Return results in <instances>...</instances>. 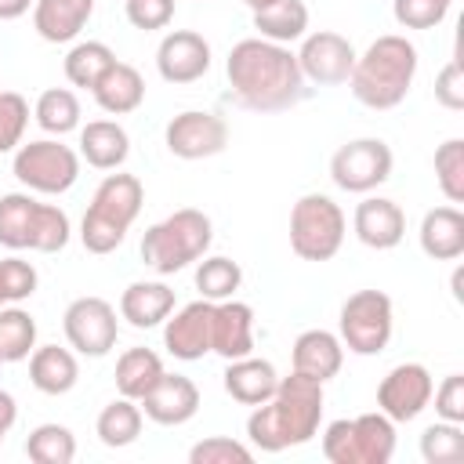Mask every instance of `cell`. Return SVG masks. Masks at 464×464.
I'll return each instance as SVG.
<instances>
[{
    "mask_svg": "<svg viewBox=\"0 0 464 464\" xmlns=\"http://www.w3.org/2000/svg\"><path fill=\"white\" fill-rule=\"evenodd\" d=\"M225 76L232 87V98L250 112H283L304 102L308 80L301 76L297 54L283 44L246 36L232 44L225 58Z\"/></svg>",
    "mask_w": 464,
    "mask_h": 464,
    "instance_id": "obj_1",
    "label": "cell"
},
{
    "mask_svg": "<svg viewBox=\"0 0 464 464\" xmlns=\"http://www.w3.org/2000/svg\"><path fill=\"white\" fill-rule=\"evenodd\" d=\"M323 406H326L323 384L290 370V377H279L272 399L250 410L246 439L261 453H283L290 446H304L319 435Z\"/></svg>",
    "mask_w": 464,
    "mask_h": 464,
    "instance_id": "obj_2",
    "label": "cell"
},
{
    "mask_svg": "<svg viewBox=\"0 0 464 464\" xmlns=\"http://www.w3.org/2000/svg\"><path fill=\"white\" fill-rule=\"evenodd\" d=\"M417 65H420L417 47L399 33H384L362 54H355V65L348 72L352 98L377 112L395 109L406 102L417 80Z\"/></svg>",
    "mask_w": 464,
    "mask_h": 464,
    "instance_id": "obj_3",
    "label": "cell"
},
{
    "mask_svg": "<svg viewBox=\"0 0 464 464\" xmlns=\"http://www.w3.org/2000/svg\"><path fill=\"white\" fill-rule=\"evenodd\" d=\"M141 203H145V188H141V181L134 174H120V170L105 174L102 185L91 196V207H87L83 221H80L83 250L98 254V257L112 254L127 239L130 225L138 221Z\"/></svg>",
    "mask_w": 464,
    "mask_h": 464,
    "instance_id": "obj_4",
    "label": "cell"
},
{
    "mask_svg": "<svg viewBox=\"0 0 464 464\" xmlns=\"http://www.w3.org/2000/svg\"><path fill=\"white\" fill-rule=\"evenodd\" d=\"M210 243H214V221L196 207H181L145 228L141 261L156 276H174L192 261H199L210 250Z\"/></svg>",
    "mask_w": 464,
    "mask_h": 464,
    "instance_id": "obj_5",
    "label": "cell"
},
{
    "mask_svg": "<svg viewBox=\"0 0 464 464\" xmlns=\"http://www.w3.org/2000/svg\"><path fill=\"white\" fill-rule=\"evenodd\" d=\"M69 236H72V225L62 207L40 203L33 192L0 196V246L58 254L69 246Z\"/></svg>",
    "mask_w": 464,
    "mask_h": 464,
    "instance_id": "obj_6",
    "label": "cell"
},
{
    "mask_svg": "<svg viewBox=\"0 0 464 464\" xmlns=\"http://www.w3.org/2000/svg\"><path fill=\"white\" fill-rule=\"evenodd\" d=\"M395 453V420L381 410L341 417L323 428V457L330 464H388Z\"/></svg>",
    "mask_w": 464,
    "mask_h": 464,
    "instance_id": "obj_7",
    "label": "cell"
},
{
    "mask_svg": "<svg viewBox=\"0 0 464 464\" xmlns=\"http://www.w3.org/2000/svg\"><path fill=\"white\" fill-rule=\"evenodd\" d=\"M344 232V210L323 192H304L290 207V250L301 261H330L341 250Z\"/></svg>",
    "mask_w": 464,
    "mask_h": 464,
    "instance_id": "obj_8",
    "label": "cell"
},
{
    "mask_svg": "<svg viewBox=\"0 0 464 464\" xmlns=\"http://www.w3.org/2000/svg\"><path fill=\"white\" fill-rule=\"evenodd\" d=\"M11 174L25 192L36 196H62L80 178V152L72 145H62L58 138H36L14 149Z\"/></svg>",
    "mask_w": 464,
    "mask_h": 464,
    "instance_id": "obj_9",
    "label": "cell"
},
{
    "mask_svg": "<svg viewBox=\"0 0 464 464\" xmlns=\"http://www.w3.org/2000/svg\"><path fill=\"white\" fill-rule=\"evenodd\" d=\"M395 330V308L384 290H355L337 312V337L352 355H381Z\"/></svg>",
    "mask_w": 464,
    "mask_h": 464,
    "instance_id": "obj_10",
    "label": "cell"
},
{
    "mask_svg": "<svg viewBox=\"0 0 464 464\" xmlns=\"http://www.w3.org/2000/svg\"><path fill=\"white\" fill-rule=\"evenodd\" d=\"M395 156L384 138H352L330 156V181L341 192L366 196L392 178Z\"/></svg>",
    "mask_w": 464,
    "mask_h": 464,
    "instance_id": "obj_11",
    "label": "cell"
},
{
    "mask_svg": "<svg viewBox=\"0 0 464 464\" xmlns=\"http://www.w3.org/2000/svg\"><path fill=\"white\" fill-rule=\"evenodd\" d=\"M62 330H65V341L76 355H87V359H102L116 348V337H120V319H116V308L105 301V297H76L69 301L65 315H62Z\"/></svg>",
    "mask_w": 464,
    "mask_h": 464,
    "instance_id": "obj_12",
    "label": "cell"
},
{
    "mask_svg": "<svg viewBox=\"0 0 464 464\" xmlns=\"http://www.w3.org/2000/svg\"><path fill=\"white\" fill-rule=\"evenodd\" d=\"M431 392L435 381L424 362H399L377 384V410L395 424H410L428 410Z\"/></svg>",
    "mask_w": 464,
    "mask_h": 464,
    "instance_id": "obj_13",
    "label": "cell"
},
{
    "mask_svg": "<svg viewBox=\"0 0 464 464\" xmlns=\"http://www.w3.org/2000/svg\"><path fill=\"white\" fill-rule=\"evenodd\" d=\"M167 152L178 160H210L228 145V123L210 109H185L163 130Z\"/></svg>",
    "mask_w": 464,
    "mask_h": 464,
    "instance_id": "obj_14",
    "label": "cell"
},
{
    "mask_svg": "<svg viewBox=\"0 0 464 464\" xmlns=\"http://www.w3.org/2000/svg\"><path fill=\"white\" fill-rule=\"evenodd\" d=\"M297 65L308 83L337 87V83H348V72L355 65V47L348 36H341L334 29H315V33L301 36Z\"/></svg>",
    "mask_w": 464,
    "mask_h": 464,
    "instance_id": "obj_15",
    "label": "cell"
},
{
    "mask_svg": "<svg viewBox=\"0 0 464 464\" xmlns=\"http://www.w3.org/2000/svg\"><path fill=\"white\" fill-rule=\"evenodd\" d=\"M210 315H214V301L203 297L170 312L163 319V348L181 362L203 359L210 352Z\"/></svg>",
    "mask_w": 464,
    "mask_h": 464,
    "instance_id": "obj_16",
    "label": "cell"
},
{
    "mask_svg": "<svg viewBox=\"0 0 464 464\" xmlns=\"http://www.w3.org/2000/svg\"><path fill=\"white\" fill-rule=\"evenodd\" d=\"M156 69L167 83H196L210 72V44L192 29H174L156 47Z\"/></svg>",
    "mask_w": 464,
    "mask_h": 464,
    "instance_id": "obj_17",
    "label": "cell"
},
{
    "mask_svg": "<svg viewBox=\"0 0 464 464\" xmlns=\"http://www.w3.org/2000/svg\"><path fill=\"white\" fill-rule=\"evenodd\" d=\"M141 413L152 420V424H163V428H178V424H188L199 410V388L192 377L185 373H167L156 381V388L138 402Z\"/></svg>",
    "mask_w": 464,
    "mask_h": 464,
    "instance_id": "obj_18",
    "label": "cell"
},
{
    "mask_svg": "<svg viewBox=\"0 0 464 464\" xmlns=\"http://www.w3.org/2000/svg\"><path fill=\"white\" fill-rule=\"evenodd\" d=\"M352 232L370 250H392L406 236V214L388 196H366L352 214Z\"/></svg>",
    "mask_w": 464,
    "mask_h": 464,
    "instance_id": "obj_19",
    "label": "cell"
},
{
    "mask_svg": "<svg viewBox=\"0 0 464 464\" xmlns=\"http://www.w3.org/2000/svg\"><path fill=\"white\" fill-rule=\"evenodd\" d=\"M210 352H218L225 362L243 359L254 352V308L246 301H218L210 315Z\"/></svg>",
    "mask_w": 464,
    "mask_h": 464,
    "instance_id": "obj_20",
    "label": "cell"
},
{
    "mask_svg": "<svg viewBox=\"0 0 464 464\" xmlns=\"http://www.w3.org/2000/svg\"><path fill=\"white\" fill-rule=\"evenodd\" d=\"M290 362H294L297 373H304V377L326 384V381L337 377L341 366H344V344H341V337H337L334 330L315 326V330L297 334V341H294V348H290Z\"/></svg>",
    "mask_w": 464,
    "mask_h": 464,
    "instance_id": "obj_21",
    "label": "cell"
},
{
    "mask_svg": "<svg viewBox=\"0 0 464 464\" xmlns=\"http://www.w3.org/2000/svg\"><path fill=\"white\" fill-rule=\"evenodd\" d=\"M221 384L228 392L232 402L239 406H261L265 399H272L276 384H279V373L268 359H257L254 352L243 355V359H228L225 373H221Z\"/></svg>",
    "mask_w": 464,
    "mask_h": 464,
    "instance_id": "obj_22",
    "label": "cell"
},
{
    "mask_svg": "<svg viewBox=\"0 0 464 464\" xmlns=\"http://www.w3.org/2000/svg\"><path fill=\"white\" fill-rule=\"evenodd\" d=\"M94 14V0H36L33 29L47 44H72Z\"/></svg>",
    "mask_w": 464,
    "mask_h": 464,
    "instance_id": "obj_23",
    "label": "cell"
},
{
    "mask_svg": "<svg viewBox=\"0 0 464 464\" xmlns=\"http://www.w3.org/2000/svg\"><path fill=\"white\" fill-rule=\"evenodd\" d=\"M420 250L431 257V261H457L464 254V214L457 203H446V207H431L424 218H420Z\"/></svg>",
    "mask_w": 464,
    "mask_h": 464,
    "instance_id": "obj_24",
    "label": "cell"
},
{
    "mask_svg": "<svg viewBox=\"0 0 464 464\" xmlns=\"http://www.w3.org/2000/svg\"><path fill=\"white\" fill-rule=\"evenodd\" d=\"M130 156V134L116 120H91L80 127V160L94 170H120Z\"/></svg>",
    "mask_w": 464,
    "mask_h": 464,
    "instance_id": "obj_25",
    "label": "cell"
},
{
    "mask_svg": "<svg viewBox=\"0 0 464 464\" xmlns=\"http://www.w3.org/2000/svg\"><path fill=\"white\" fill-rule=\"evenodd\" d=\"M174 312V290L160 279H138L120 294V319L134 330H152Z\"/></svg>",
    "mask_w": 464,
    "mask_h": 464,
    "instance_id": "obj_26",
    "label": "cell"
},
{
    "mask_svg": "<svg viewBox=\"0 0 464 464\" xmlns=\"http://www.w3.org/2000/svg\"><path fill=\"white\" fill-rule=\"evenodd\" d=\"M29 381L36 392L44 395H69L80 381V362L72 348H58V344H40L29 355Z\"/></svg>",
    "mask_w": 464,
    "mask_h": 464,
    "instance_id": "obj_27",
    "label": "cell"
},
{
    "mask_svg": "<svg viewBox=\"0 0 464 464\" xmlns=\"http://www.w3.org/2000/svg\"><path fill=\"white\" fill-rule=\"evenodd\" d=\"M91 94H94L102 112L127 116V112H134L145 102V80H141V72L130 62H112L105 69V76L91 87Z\"/></svg>",
    "mask_w": 464,
    "mask_h": 464,
    "instance_id": "obj_28",
    "label": "cell"
},
{
    "mask_svg": "<svg viewBox=\"0 0 464 464\" xmlns=\"http://www.w3.org/2000/svg\"><path fill=\"white\" fill-rule=\"evenodd\" d=\"M160 377H163V359L152 348H127L116 359V373H112L116 392L127 395V399H134V402H141L156 388Z\"/></svg>",
    "mask_w": 464,
    "mask_h": 464,
    "instance_id": "obj_29",
    "label": "cell"
},
{
    "mask_svg": "<svg viewBox=\"0 0 464 464\" xmlns=\"http://www.w3.org/2000/svg\"><path fill=\"white\" fill-rule=\"evenodd\" d=\"M254 29L261 40L290 47L294 40H301L308 33V4L304 0H279L272 7H261V11H254Z\"/></svg>",
    "mask_w": 464,
    "mask_h": 464,
    "instance_id": "obj_30",
    "label": "cell"
},
{
    "mask_svg": "<svg viewBox=\"0 0 464 464\" xmlns=\"http://www.w3.org/2000/svg\"><path fill=\"white\" fill-rule=\"evenodd\" d=\"M141 420H145L141 406H138L134 399H127V395H116L109 406H102V413H98V420H94V431H98L102 446L123 450V446L138 442Z\"/></svg>",
    "mask_w": 464,
    "mask_h": 464,
    "instance_id": "obj_31",
    "label": "cell"
},
{
    "mask_svg": "<svg viewBox=\"0 0 464 464\" xmlns=\"http://www.w3.org/2000/svg\"><path fill=\"white\" fill-rule=\"evenodd\" d=\"M112 62H116V54H112L109 44H102V40H80V44L69 47L62 69H65V80H69L72 87L91 91V87L105 76V69H109Z\"/></svg>",
    "mask_w": 464,
    "mask_h": 464,
    "instance_id": "obj_32",
    "label": "cell"
},
{
    "mask_svg": "<svg viewBox=\"0 0 464 464\" xmlns=\"http://www.w3.org/2000/svg\"><path fill=\"white\" fill-rule=\"evenodd\" d=\"M33 120L40 123V130L54 138L72 134L80 130V98L69 87H47L33 105Z\"/></svg>",
    "mask_w": 464,
    "mask_h": 464,
    "instance_id": "obj_33",
    "label": "cell"
},
{
    "mask_svg": "<svg viewBox=\"0 0 464 464\" xmlns=\"http://www.w3.org/2000/svg\"><path fill=\"white\" fill-rule=\"evenodd\" d=\"M192 279H196L199 297L218 304V301L236 297V290L243 286V268H239V261H232V257H221V254L207 257V254H203Z\"/></svg>",
    "mask_w": 464,
    "mask_h": 464,
    "instance_id": "obj_34",
    "label": "cell"
},
{
    "mask_svg": "<svg viewBox=\"0 0 464 464\" xmlns=\"http://www.w3.org/2000/svg\"><path fill=\"white\" fill-rule=\"evenodd\" d=\"M36 348V319L22 304H4L0 308V359L4 362H22Z\"/></svg>",
    "mask_w": 464,
    "mask_h": 464,
    "instance_id": "obj_35",
    "label": "cell"
},
{
    "mask_svg": "<svg viewBox=\"0 0 464 464\" xmlns=\"http://www.w3.org/2000/svg\"><path fill=\"white\" fill-rule=\"evenodd\" d=\"M25 457L33 464H72L76 460V435L65 424H36L25 439Z\"/></svg>",
    "mask_w": 464,
    "mask_h": 464,
    "instance_id": "obj_36",
    "label": "cell"
},
{
    "mask_svg": "<svg viewBox=\"0 0 464 464\" xmlns=\"http://www.w3.org/2000/svg\"><path fill=\"white\" fill-rule=\"evenodd\" d=\"M420 457L424 464H460L464 460V424L435 420L420 431Z\"/></svg>",
    "mask_w": 464,
    "mask_h": 464,
    "instance_id": "obj_37",
    "label": "cell"
},
{
    "mask_svg": "<svg viewBox=\"0 0 464 464\" xmlns=\"http://www.w3.org/2000/svg\"><path fill=\"white\" fill-rule=\"evenodd\" d=\"M435 181L450 203H464V138H446L435 149Z\"/></svg>",
    "mask_w": 464,
    "mask_h": 464,
    "instance_id": "obj_38",
    "label": "cell"
},
{
    "mask_svg": "<svg viewBox=\"0 0 464 464\" xmlns=\"http://www.w3.org/2000/svg\"><path fill=\"white\" fill-rule=\"evenodd\" d=\"M40 286V276L33 268V261L25 257H0V308L4 304H22L25 297H33Z\"/></svg>",
    "mask_w": 464,
    "mask_h": 464,
    "instance_id": "obj_39",
    "label": "cell"
},
{
    "mask_svg": "<svg viewBox=\"0 0 464 464\" xmlns=\"http://www.w3.org/2000/svg\"><path fill=\"white\" fill-rule=\"evenodd\" d=\"M25 127H29V102L18 91H0V156L22 145Z\"/></svg>",
    "mask_w": 464,
    "mask_h": 464,
    "instance_id": "obj_40",
    "label": "cell"
},
{
    "mask_svg": "<svg viewBox=\"0 0 464 464\" xmlns=\"http://www.w3.org/2000/svg\"><path fill=\"white\" fill-rule=\"evenodd\" d=\"M250 460H254V450L225 435H210L188 450V464H250Z\"/></svg>",
    "mask_w": 464,
    "mask_h": 464,
    "instance_id": "obj_41",
    "label": "cell"
},
{
    "mask_svg": "<svg viewBox=\"0 0 464 464\" xmlns=\"http://www.w3.org/2000/svg\"><path fill=\"white\" fill-rule=\"evenodd\" d=\"M392 14L402 29H435L446 22V0H392Z\"/></svg>",
    "mask_w": 464,
    "mask_h": 464,
    "instance_id": "obj_42",
    "label": "cell"
},
{
    "mask_svg": "<svg viewBox=\"0 0 464 464\" xmlns=\"http://www.w3.org/2000/svg\"><path fill=\"white\" fill-rule=\"evenodd\" d=\"M123 11H127V22L141 33H152V29H167L170 18H174V0H123Z\"/></svg>",
    "mask_w": 464,
    "mask_h": 464,
    "instance_id": "obj_43",
    "label": "cell"
},
{
    "mask_svg": "<svg viewBox=\"0 0 464 464\" xmlns=\"http://www.w3.org/2000/svg\"><path fill=\"white\" fill-rule=\"evenodd\" d=\"M431 399H435V413H439V420L464 424V373H450V377H442V384L431 392Z\"/></svg>",
    "mask_w": 464,
    "mask_h": 464,
    "instance_id": "obj_44",
    "label": "cell"
},
{
    "mask_svg": "<svg viewBox=\"0 0 464 464\" xmlns=\"http://www.w3.org/2000/svg\"><path fill=\"white\" fill-rule=\"evenodd\" d=\"M435 102L442 109H450V112H460L464 109V69H460L457 58H450L439 69V76H435Z\"/></svg>",
    "mask_w": 464,
    "mask_h": 464,
    "instance_id": "obj_45",
    "label": "cell"
},
{
    "mask_svg": "<svg viewBox=\"0 0 464 464\" xmlns=\"http://www.w3.org/2000/svg\"><path fill=\"white\" fill-rule=\"evenodd\" d=\"M14 420H18V402H14V395H11V392H4V388H0V439L14 428Z\"/></svg>",
    "mask_w": 464,
    "mask_h": 464,
    "instance_id": "obj_46",
    "label": "cell"
},
{
    "mask_svg": "<svg viewBox=\"0 0 464 464\" xmlns=\"http://www.w3.org/2000/svg\"><path fill=\"white\" fill-rule=\"evenodd\" d=\"M36 0H0V22H14L22 18Z\"/></svg>",
    "mask_w": 464,
    "mask_h": 464,
    "instance_id": "obj_47",
    "label": "cell"
},
{
    "mask_svg": "<svg viewBox=\"0 0 464 464\" xmlns=\"http://www.w3.org/2000/svg\"><path fill=\"white\" fill-rule=\"evenodd\" d=\"M250 11H261V7H272V4H279V0H243Z\"/></svg>",
    "mask_w": 464,
    "mask_h": 464,
    "instance_id": "obj_48",
    "label": "cell"
},
{
    "mask_svg": "<svg viewBox=\"0 0 464 464\" xmlns=\"http://www.w3.org/2000/svg\"><path fill=\"white\" fill-rule=\"evenodd\" d=\"M446 4H453V0H446Z\"/></svg>",
    "mask_w": 464,
    "mask_h": 464,
    "instance_id": "obj_49",
    "label": "cell"
},
{
    "mask_svg": "<svg viewBox=\"0 0 464 464\" xmlns=\"http://www.w3.org/2000/svg\"><path fill=\"white\" fill-rule=\"evenodd\" d=\"M0 446H4V439H0Z\"/></svg>",
    "mask_w": 464,
    "mask_h": 464,
    "instance_id": "obj_50",
    "label": "cell"
},
{
    "mask_svg": "<svg viewBox=\"0 0 464 464\" xmlns=\"http://www.w3.org/2000/svg\"><path fill=\"white\" fill-rule=\"evenodd\" d=\"M0 366H4V359H0Z\"/></svg>",
    "mask_w": 464,
    "mask_h": 464,
    "instance_id": "obj_51",
    "label": "cell"
}]
</instances>
